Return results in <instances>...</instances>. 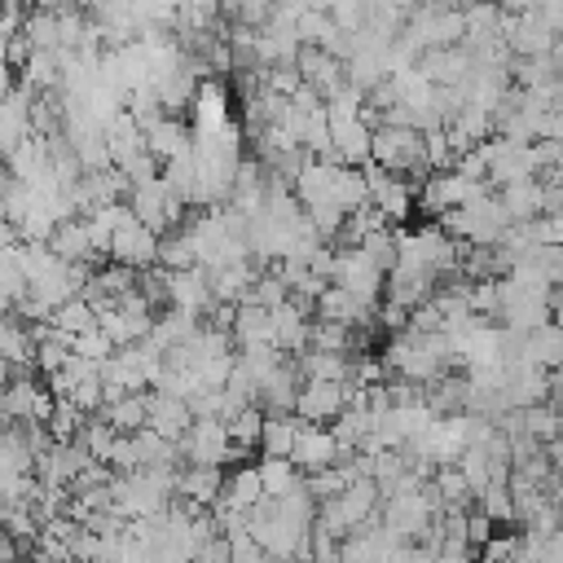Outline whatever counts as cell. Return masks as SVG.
<instances>
[{
  "instance_id": "8fae6325",
  "label": "cell",
  "mask_w": 563,
  "mask_h": 563,
  "mask_svg": "<svg viewBox=\"0 0 563 563\" xmlns=\"http://www.w3.org/2000/svg\"><path fill=\"white\" fill-rule=\"evenodd\" d=\"M194 418H189V409H185V400H176V396H163V391H145V427L154 431V435H163V440H180L185 435V427H189Z\"/></svg>"
},
{
  "instance_id": "4dcf8cb0",
  "label": "cell",
  "mask_w": 563,
  "mask_h": 563,
  "mask_svg": "<svg viewBox=\"0 0 563 563\" xmlns=\"http://www.w3.org/2000/svg\"><path fill=\"white\" fill-rule=\"evenodd\" d=\"M9 378H13V369H9V365H4V361H0V387H4V383H9Z\"/></svg>"
},
{
  "instance_id": "cb8c5ba5",
  "label": "cell",
  "mask_w": 563,
  "mask_h": 563,
  "mask_svg": "<svg viewBox=\"0 0 563 563\" xmlns=\"http://www.w3.org/2000/svg\"><path fill=\"white\" fill-rule=\"evenodd\" d=\"M356 251L387 277L391 268H396V229H378V233H369V238H361L356 242Z\"/></svg>"
},
{
  "instance_id": "8992f818",
  "label": "cell",
  "mask_w": 563,
  "mask_h": 563,
  "mask_svg": "<svg viewBox=\"0 0 563 563\" xmlns=\"http://www.w3.org/2000/svg\"><path fill=\"white\" fill-rule=\"evenodd\" d=\"M431 88H462L466 75H471V53L462 44H449V48H427L418 53V66H413Z\"/></svg>"
},
{
  "instance_id": "7a4b0ae2",
  "label": "cell",
  "mask_w": 563,
  "mask_h": 563,
  "mask_svg": "<svg viewBox=\"0 0 563 563\" xmlns=\"http://www.w3.org/2000/svg\"><path fill=\"white\" fill-rule=\"evenodd\" d=\"M369 163L383 167L387 176H427L422 163V132L413 128H378L369 132Z\"/></svg>"
},
{
  "instance_id": "3957f363",
  "label": "cell",
  "mask_w": 563,
  "mask_h": 563,
  "mask_svg": "<svg viewBox=\"0 0 563 563\" xmlns=\"http://www.w3.org/2000/svg\"><path fill=\"white\" fill-rule=\"evenodd\" d=\"M176 457H185V466H229V462L242 457V449L229 444L224 422L194 418V422L185 427V435L176 440Z\"/></svg>"
},
{
  "instance_id": "6da1fadb",
  "label": "cell",
  "mask_w": 563,
  "mask_h": 563,
  "mask_svg": "<svg viewBox=\"0 0 563 563\" xmlns=\"http://www.w3.org/2000/svg\"><path fill=\"white\" fill-rule=\"evenodd\" d=\"M378 365L383 374H396L413 387H427L431 378H440L449 369V343L440 334H413V330H400L387 339V347L378 352Z\"/></svg>"
},
{
  "instance_id": "2e32d148",
  "label": "cell",
  "mask_w": 563,
  "mask_h": 563,
  "mask_svg": "<svg viewBox=\"0 0 563 563\" xmlns=\"http://www.w3.org/2000/svg\"><path fill=\"white\" fill-rule=\"evenodd\" d=\"M255 475H260V493H264L268 501H282V497H290V493L303 488V475H299L286 457H264V462H255Z\"/></svg>"
},
{
  "instance_id": "484cf974",
  "label": "cell",
  "mask_w": 563,
  "mask_h": 563,
  "mask_svg": "<svg viewBox=\"0 0 563 563\" xmlns=\"http://www.w3.org/2000/svg\"><path fill=\"white\" fill-rule=\"evenodd\" d=\"M475 510H479L488 523H510V519H515V506H510L506 484H488L484 493H475Z\"/></svg>"
},
{
  "instance_id": "52a82bcc",
  "label": "cell",
  "mask_w": 563,
  "mask_h": 563,
  "mask_svg": "<svg viewBox=\"0 0 563 563\" xmlns=\"http://www.w3.org/2000/svg\"><path fill=\"white\" fill-rule=\"evenodd\" d=\"M343 413V383H299L290 418L317 427V422H334Z\"/></svg>"
},
{
  "instance_id": "5bb4252c",
  "label": "cell",
  "mask_w": 563,
  "mask_h": 563,
  "mask_svg": "<svg viewBox=\"0 0 563 563\" xmlns=\"http://www.w3.org/2000/svg\"><path fill=\"white\" fill-rule=\"evenodd\" d=\"M141 141H145V150H150L158 163H167V158H176V154L189 150V128H185L176 114H163V119H154V123L141 132Z\"/></svg>"
},
{
  "instance_id": "5b68a950",
  "label": "cell",
  "mask_w": 563,
  "mask_h": 563,
  "mask_svg": "<svg viewBox=\"0 0 563 563\" xmlns=\"http://www.w3.org/2000/svg\"><path fill=\"white\" fill-rule=\"evenodd\" d=\"M154 251H158V238H154L150 229H141L136 220H128L123 229H114V233H110L106 264H119V268L145 273V268H154Z\"/></svg>"
},
{
  "instance_id": "ba28073f",
  "label": "cell",
  "mask_w": 563,
  "mask_h": 563,
  "mask_svg": "<svg viewBox=\"0 0 563 563\" xmlns=\"http://www.w3.org/2000/svg\"><path fill=\"white\" fill-rule=\"evenodd\" d=\"M334 457H339L334 435H330L325 427H308V422H299V431H295V444H290V457H286V462H290L299 475H312V471L334 466Z\"/></svg>"
},
{
  "instance_id": "7c38bea8",
  "label": "cell",
  "mask_w": 563,
  "mask_h": 563,
  "mask_svg": "<svg viewBox=\"0 0 563 563\" xmlns=\"http://www.w3.org/2000/svg\"><path fill=\"white\" fill-rule=\"evenodd\" d=\"M559 356H563V334H559L554 321H545V325H537V330H528V334L519 339V361H523V365H537V369L554 374Z\"/></svg>"
},
{
  "instance_id": "30bf717a",
  "label": "cell",
  "mask_w": 563,
  "mask_h": 563,
  "mask_svg": "<svg viewBox=\"0 0 563 563\" xmlns=\"http://www.w3.org/2000/svg\"><path fill=\"white\" fill-rule=\"evenodd\" d=\"M189 114H194L189 132H216V128H224L229 123V92H224V84L198 79L194 101H189Z\"/></svg>"
},
{
  "instance_id": "ac0fdd59",
  "label": "cell",
  "mask_w": 563,
  "mask_h": 563,
  "mask_svg": "<svg viewBox=\"0 0 563 563\" xmlns=\"http://www.w3.org/2000/svg\"><path fill=\"white\" fill-rule=\"evenodd\" d=\"M57 84H62V75H57V53H31V57L22 62V84H18V88H26L31 97L57 92Z\"/></svg>"
},
{
  "instance_id": "d6986e66",
  "label": "cell",
  "mask_w": 563,
  "mask_h": 563,
  "mask_svg": "<svg viewBox=\"0 0 563 563\" xmlns=\"http://www.w3.org/2000/svg\"><path fill=\"white\" fill-rule=\"evenodd\" d=\"M330 202H334L343 216H347V211H356L361 202H369L361 167H334V180H330Z\"/></svg>"
},
{
  "instance_id": "f546056e",
  "label": "cell",
  "mask_w": 563,
  "mask_h": 563,
  "mask_svg": "<svg viewBox=\"0 0 563 563\" xmlns=\"http://www.w3.org/2000/svg\"><path fill=\"white\" fill-rule=\"evenodd\" d=\"M431 563H475V554L471 550H462V554H431Z\"/></svg>"
},
{
  "instance_id": "603a6c76",
  "label": "cell",
  "mask_w": 563,
  "mask_h": 563,
  "mask_svg": "<svg viewBox=\"0 0 563 563\" xmlns=\"http://www.w3.org/2000/svg\"><path fill=\"white\" fill-rule=\"evenodd\" d=\"M260 427H264V413L255 409V405H246V409H238L229 422H224V435H229V444L233 449H255L260 444Z\"/></svg>"
},
{
  "instance_id": "277c9868",
  "label": "cell",
  "mask_w": 563,
  "mask_h": 563,
  "mask_svg": "<svg viewBox=\"0 0 563 563\" xmlns=\"http://www.w3.org/2000/svg\"><path fill=\"white\" fill-rule=\"evenodd\" d=\"M330 286L347 290V295H352L356 303H365V308H378V303H383V273H378L356 246H339V251H334Z\"/></svg>"
},
{
  "instance_id": "83f0119b",
  "label": "cell",
  "mask_w": 563,
  "mask_h": 563,
  "mask_svg": "<svg viewBox=\"0 0 563 563\" xmlns=\"http://www.w3.org/2000/svg\"><path fill=\"white\" fill-rule=\"evenodd\" d=\"M462 532H466V550L475 554V550H479V545L493 537V523H488L479 510H466V523H462Z\"/></svg>"
},
{
  "instance_id": "7402d4cb",
  "label": "cell",
  "mask_w": 563,
  "mask_h": 563,
  "mask_svg": "<svg viewBox=\"0 0 563 563\" xmlns=\"http://www.w3.org/2000/svg\"><path fill=\"white\" fill-rule=\"evenodd\" d=\"M48 325H53L57 334H66V339H75V334H84V330H92V325H97V317H92V308H88L84 299H66L62 308H53V312H48Z\"/></svg>"
},
{
  "instance_id": "d4e9b609",
  "label": "cell",
  "mask_w": 563,
  "mask_h": 563,
  "mask_svg": "<svg viewBox=\"0 0 563 563\" xmlns=\"http://www.w3.org/2000/svg\"><path fill=\"white\" fill-rule=\"evenodd\" d=\"M70 356H79V361H88V365H106V361L114 356V343L92 325V330H84V334L70 339Z\"/></svg>"
},
{
  "instance_id": "f1b7e54d",
  "label": "cell",
  "mask_w": 563,
  "mask_h": 563,
  "mask_svg": "<svg viewBox=\"0 0 563 563\" xmlns=\"http://www.w3.org/2000/svg\"><path fill=\"white\" fill-rule=\"evenodd\" d=\"M387 563H431V550H422V545L405 541V545H396V550L387 554Z\"/></svg>"
},
{
  "instance_id": "4fadbf2b",
  "label": "cell",
  "mask_w": 563,
  "mask_h": 563,
  "mask_svg": "<svg viewBox=\"0 0 563 563\" xmlns=\"http://www.w3.org/2000/svg\"><path fill=\"white\" fill-rule=\"evenodd\" d=\"M220 484H224L220 466H185V471H176V493L172 497H185V501L211 510V501L220 497Z\"/></svg>"
},
{
  "instance_id": "44dd1931",
  "label": "cell",
  "mask_w": 563,
  "mask_h": 563,
  "mask_svg": "<svg viewBox=\"0 0 563 563\" xmlns=\"http://www.w3.org/2000/svg\"><path fill=\"white\" fill-rule=\"evenodd\" d=\"M132 453H136V471L141 466H176V444L163 440V435H154L150 427L132 431Z\"/></svg>"
},
{
  "instance_id": "4316f807",
  "label": "cell",
  "mask_w": 563,
  "mask_h": 563,
  "mask_svg": "<svg viewBox=\"0 0 563 563\" xmlns=\"http://www.w3.org/2000/svg\"><path fill=\"white\" fill-rule=\"evenodd\" d=\"M325 18L334 22V31H361L365 26V4L361 0H343V4H330Z\"/></svg>"
},
{
  "instance_id": "ffe728a7",
  "label": "cell",
  "mask_w": 563,
  "mask_h": 563,
  "mask_svg": "<svg viewBox=\"0 0 563 563\" xmlns=\"http://www.w3.org/2000/svg\"><path fill=\"white\" fill-rule=\"evenodd\" d=\"M295 431H299V418L282 413V418H264L260 427V453L264 457H290V444H295Z\"/></svg>"
},
{
  "instance_id": "e0dca14e",
  "label": "cell",
  "mask_w": 563,
  "mask_h": 563,
  "mask_svg": "<svg viewBox=\"0 0 563 563\" xmlns=\"http://www.w3.org/2000/svg\"><path fill=\"white\" fill-rule=\"evenodd\" d=\"M101 422H106L114 435H132V431H141V427H145V391H136V396H119L114 405H106V409H101Z\"/></svg>"
},
{
  "instance_id": "9a60e30c",
  "label": "cell",
  "mask_w": 563,
  "mask_h": 563,
  "mask_svg": "<svg viewBox=\"0 0 563 563\" xmlns=\"http://www.w3.org/2000/svg\"><path fill=\"white\" fill-rule=\"evenodd\" d=\"M229 339H233V347H273V321H268V312L255 308V303H238L233 325H229Z\"/></svg>"
},
{
  "instance_id": "9c48e42d",
  "label": "cell",
  "mask_w": 563,
  "mask_h": 563,
  "mask_svg": "<svg viewBox=\"0 0 563 563\" xmlns=\"http://www.w3.org/2000/svg\"><path fill=\"white\" fill-rule=\"evenodd\" d=\"M167 308L202 317L211 308V273L198 268V264L180 268V273H167Z\"/></svg>"
}]
</instances>
